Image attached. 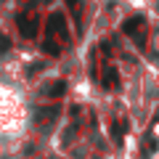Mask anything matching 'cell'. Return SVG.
I'll return each mask as SVG.
<instances>
[{
  "mask_svg": "<svg viewBox=\"0 0 159 159\" xmlns=\"http://www.w3.org/2000/svg\"><path fill=\"white\" fill-rule=\"evenodd\" d=\"M3 51H8V37H6V34H0V53H3Z\"/></svg>",
  "mask_w": 159,
  "mask_h": 159,
  "instance_id": "6da1fadb",
  "label": "cell"
},
{
  "mask_svg": "<svg viewBox=\"0 0 159 159\" xmlns=\"http://www.w3.org/2000/svg\"><path fill=\"white\" fill-rule=\"evenodd\" d=\"M151 159H159V148H157V151H154V154H151Z\"/></svg>",
  "mask_w": 159,
  "mask_h": 159,
  "instance_id": "7a4b0ae2",
  "label": "cell"
}]
</instances>
